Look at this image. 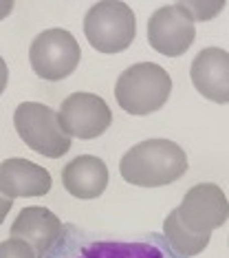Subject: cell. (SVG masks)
<instances>
[{
  "label": "cell",
  "instance_id": "obj_13",
  "mask_svg": "<svg viewBox=\"0 0 229 258\" xmlns=\"http://www.w3.org/2000/svg\"><path fill=\"white\" fill-rule=\"evenodd\" d=\"M62 185L75 199H97L108 187V168L99 157L80 155L64 166Z\"/></svg>",
  "mask_w": 229,
  "mask_h": 258
},
{
  "label": "cell",
  "instance_id": "obj_7",
  "mask_svg": "<svg viewBox=\"0 0 229 258\" xmlns=\"http://www.w3.org/2000/svg\"><path fill=\"white\" fill-rule=\"evenodd\" d=\"M174 214L176 221L194 236L211 238V232L225 225V221L229 219V201L220 185L198 183L187 190Z\"/></svg>",
  "mask_w": 229,
  "mask_h": 258
},
{
  "label": "cell",
  "instance_id": "obj_14",
  "mask_svg": "<svg viewBox=\"0 0 229 258\" xmlns=\"http://www.w3.org/2000/svg\"><path fill=\"white\" fill-rule=\"evenodd\" d=\"M183 5L192 14L194 20H209V18H214L218 11L225 9V0H220V3H183Z\"/></svg>",
  "mask_w": 229,
  "mask_h": 258
},
{
  "label": "cell",
  "instance_id": "obj_4",
  "mask_svg": "<svg viewBox=\"0 0 229 258\" xmlns=\"http://www.w3.org/2000/svg\"><path fill=\"white\" fill-rule=\"evenodd\" d=\"M84 36L99 53H121L137 36V18L121 0H102L88 9L84 18Z\"/></svg>",
  "mask_w": 229,
  "mask_h": 258
},
{
  "label": "cell",
  "instance_id": "obj_6",
  "mask_svg": "<svg viewBox=\"0 0 229 258\" xmlns=\"http://www.w3.org/2000/svg\"><path fill=\"white\" fill-rule=\"evenodd\" d=\"M82 49L75 36L66 29H46L35 36L29 49V62L35 75L49 82H60L78 69Z\"/></svg>",
  "mask_w": 229,
  "mask_h": 258
},
{
  "label": "cell",
  "instance_id": "obj_9",
  "mask_svg": "<svg viewBox=\"0 0 229 258\" xmlns=\"http://www.w3.org/2000/svg\"><path fill=\"white\" fill-rule=\"evenodd\" d=\"M60 126L68 137L95 139L113 124V113L104 97L95 93H73L62 102Z\"/></svg>",
  "mask_w": 229,
  "mask_h": 258
},
{
  "label": "cell",
  "instance_id": "obj_1",
  "mask_svg": "<svg viewBox=\"0 0 229 258\" xmlns=\"http://www.w3.org/2000/svg\"><path fill=\"white\" fill-rule=\"evenodd\" d=\"M44 258H183L170 247L166 236L150 234H115L88 230L78 223H64L57 243Z\"/></svg>",
  "mask_w": 229,
  "mask_h": 258
},
{
  "label": "cell",
  "instance_id": "obj_5",
  "mask_svg": "<svg viewBox=\"0 0 229 258\" xmlns=\"http://www.w3.org/2000/svg\"><path fill=\"white\" fill-rule=\"evenodd\" d=\"M16 133L29 148L49 159H60L70 150V137L62 131L60 117L40 102H22L14 113Z\"/></svg>",
  "mask_w": 229,
  "mask_h": 258
},
{
  "label": "cell",
  "instance_id": "obj_8",
  "mask_svg": "<svg viewBox=\"0 0 229 258\" xmlns=\"http://www.w3.org/2000/svg\"><path fill=\"white\" fill-rule=\"evenodd\" d=\"M194 18L183 3L159 7L148 20V42L157 53L179 57L194 44Z\"/></svg>",
  "mask_w": 229,
  "mask_h": 258
},
{
  "label": "cell",
  "instance_id": "obj_18",
  "mask_svg": "<svg viewBox=\"0 0 229 258\" xmlns=\"http://www.w3.org/2000/svg\"><path fill=\"white\" fill-rule=\"evenodd\" d=\"M14 11V0H0V20H5Z\"/></svg>",
  "mask_w": 229,
  "mask_h": 258
},
{
  "label": "cell",
  "instance_id": "obj_2",
  "mask_svg": "<svg viewBox=\"0 0 229 258\" xmlns=\"http://www.w3.org/2000/svg\"><path fill=\"white\" fill-rule=\"evenodd\" d=\"M119 172L126 183L161 187L179 181L187 172V155L170 139H145L121 157Z\"/></svg>",
  "mask_w": 229,
  "mask_h": 258
},
{
  "label": "cell",
  "instance_id": "obj_12",
  "mask_svg": "<svg viewBox=\"0 0 229 258\" xmlns=\"http://www.w3.org/2000/svg\"><path fill=\"white\" fill-rule=\"evenodd\" d=\"M51 185L53 179L49 170L29 159L11 157L0 163V192L11 201L25 197H44Z\"/></svg>",
  "mask_w": 229,
  "mask_h": 258
},
{
  "label": "cell",
  "instance_id": "obj_17",
  "mask_svg": "<svg viewBox=\"0 0 229 258\" xmlns=\"http://www.w3.org/2000/svg\"><path fill=\"white\" fill-rule=\"evenodd\" d=\"M7 82H9V69H7V64H5L3 57H0V95H3L5 89H7Z\"/></svg>",
  "mask_w": 229,
  "mask_h": 258
},
{
  "label": "cell",
  "instance_id": "obj_3",
  "mask_svg": "<svg viewBox=\"0 0 229 258\" xmlns=\"http://www.w3.org/2000/svg\"><path fill=\"white\" fill-rule=\"evenodd\" d=\"M172 80L161 64L139 62L128 67L115 84L117 104L130 115H150L166 106Z\"/></svg>",
  "mask_w": 229,
  "mask_h": 258
},
{
  "label": "cell",
  "instance_id": "obj_11",
  "mask_svg": "<svg viewBox=\"0 0 229 258\" xmlns=\"http://www.w3.org/2000/svg\"><path fill=\"white\" fill-rule=\"evenodd\" d=\"M62 227L64 223L51 210L31 205V208L20 210V214L16 216L14 225H11V238L27 243L33 249L35 258H44L49 249L57 243Z\"/></svg>",
  "mask_w": 229,
  "mask_h": 258
},
{
  "label": "cell",
  "instance_id": "obj_15",
  "mask_svg": "<svg viewBox=\"0 0 229 258\" xmlns=\"http://www.w3.org/2000/svg\"><path fill=\"white\" fill-rule=\"evenodd\" d=\"M0 258H35L33 249L18 238H7L0 243Z\"/></svg>",
  "mask_w": 229,
  "mask_h": 258
},
{
  "label": "cell",
  "instance_id": "obj_10",
  "mask_svg": "<svg viewBox=\"0 0 229 258\" xmlns=\"http://www.w3.org/2000/svg\"><path fill=\"white\" fill-rule=\"evenodd\" d=\"M192 84L205 99L229 104V53L218 46H207L192 60Z\"/></svg>",
  "mask_w": 229,
  "mask_h": 258
},
{
  "label": "cell",
  "instance_id": "obj_16",
  "mask_svg": "<svg viewBox=\"0 0 229 258\" xmlns=\"http://www.w3.org/2000/svg\"><path fill=\"white\" fill-rule=\"evenodd\" d=\"M11 208H14V201H11L9 197H5L3 192H0V225L5 223V219H7V214H9Z\"/></svg>",
  "mask_w": 229,
  "mask_h": 258
}]
</instances>
